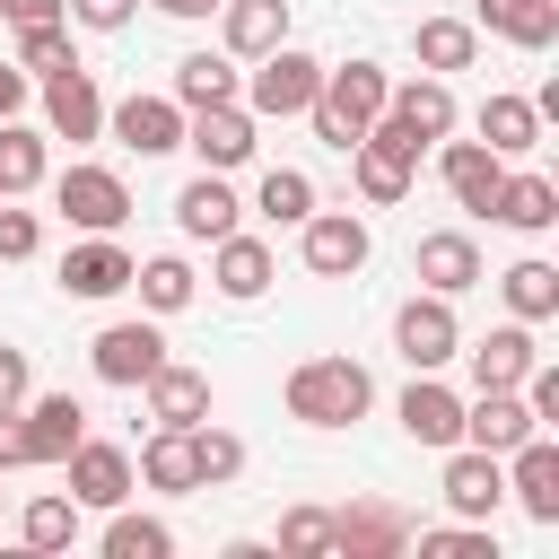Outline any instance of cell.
I'll list each match as a JSON object with an SVG mask.
<instances>
[{"label": "cell", "mask_w": 559, "mask_h": 559, "mask_svg": "<svg viewBox=\"0 0 559 559\" xmlns=\"http://www.w3.org/2000/svg\"><path fill=\"white\" fill-rule=\"evenodd\" d=\"M236 87H245V79H236V61H227V52H183V61H175V105H183V114L227 105Z\"/></svg>", "instance_id": "d6a6232c"}, {"label": "cell", "mask_w": 559, "mask_h": 559, "mask_svg": "<svg viewBox=\"0 0 559 559\" xmlns=\"http://www.w3.org/2000/svg\"><path fill=\"white\" fill-rule=\"evenodd\" d=\"M411 542V515L402 507H384V498H367V507H341L332 515V550L341 559H393Z\"/></svg>", "instance_id": "5bb4252c"}, {"label": "cell", "mask_w": 559, "mask_h": 559, "mask_svg": "<svg viewBox=\"0 0 559 559\" xmlns=\"http://www.w3.org/2000/svg\"><path fill=\"white\" fill-rule=\"evenodd\" d=\"M183 148L210 166V175H236L245 157H253V114L227 96V105H201V114H183Z\"/></svg>", "instance_id": "9c48e42d"}, {"label": "cell", "mask_w": 559, "mask_h": 559, "mask_svg": "<svg viewBox=\"0 0 559 559\" xmlns=\"http://www.w3.org/2000/svg\"><path fill=\"white\" fill-rule=\"evenodd\" d=\"M445 507L463 515V524H489L498 507H507V463L498 454H480V445H445Z\"/></svg>", "instance_id": "ba28073f"}, {"label": "cell", "mask_w": 559, "mask_h": 559, "mask_svg": "<svg viewBox=\"0 0 559 559\" xmlns=\"http://www.w3.org/2000/svg\"><path fill=\"white\" fill-rule=\"evenodd\" d=\"M17 105H26V70L0 61V122H17Z\"/></svg>", "instance_id": "c3c4849f"}, {"label": "cell", "mask_w": 559, "mask_h": 559, "mask_svg": "<svg viewBox=\"0 0 559 559\" xmlns=\"http://www.w3.org/2000/svg\"><path fill=\"white\" fill-rule=\"evenodd\" d=\"M411 148H393L384 131H358V148H349V183H358V201H376V210H393L402 192H411Z\"/></svg>", "instance_id": "2e32d148"}, {"label": "cell", "mask_w": 559, "mask_h": 559, "mask_svg": "<svg viewBox=\"0 0 559 559\" xmlns=\"http://www.w3.org/2000/svg\"><path fill=\"white\" fill-rule=\"evenodd\" d=\"M35 17H70V9H61V0H17V9H9V26H35Z\"/></svg>", "instance_id": "681fc988"}, {"label": "cell", "mask_w": 559, "mask_h": 559, "mask_svg": "<svg viewBox=\"0 0 559 559\" xmlns=\"http://www.w3.org/2000/svg\"><path fill=\"white\" fill-rule=\"evenodd\" d=\"M35 245H44V227H35V210H9V201H0V262H26Z\"/></svg>", "instance_id": "ee69618b"}, {"label": "cell", "mask_w": 559, "mask_h": 559, "mask_svg": "<svg viewBox=\"0 0 559 559\" xmlns=\"http://www.w3.org/2000/svg\"><path fill=\"white\" fill-rule=\"evenodd\" d=\"M253 210H262L271 227H297V218L314 210V175H306V166H271V175L253 183Z\"/></svg>", "instance_id": "d590c367"}, {"label": "cell", "mask_w": 559, "mask_h": 559, "mask_svg": "<svg viewBox=\"0 0 559 559\" xmlns=\"http://www.w3.org/2000/svg\"><path fill=\"white\" fill-rule=\"evenodd\" d=\"M87 367H96V384H148L157 367H166V332L140 314V323H105L96 341H87Z\"/></svg>", "instance_id": "52a82bcc"}, {"label": "cell", "mask_w": 559, "mask_h": 559, "mask_svg": "<svg viewBox=\"0 0 559 559\" xmlns=\"http://www.w3.org/2000/svg\"><path fill=\"white\" fill-rule=\"evenodd\" d=\"M148 489H166V498H192L201 489V463H192V428H157L148 445H140V463H131Z\"/></svg>", "instance_id": "83f0119b"}, {"label": "cell", "mask_w": 559, "mask_h": 559, "mask_svg": "<svg viewBox=\"0 0 559 559\" xmlns=\"http://www.w3.org/2000/svg\"><path fill=\"white\" fill-rule=\"evenodd\" d=\"M507 463V489H515V507L533 515V524H559V445L533 428L515 454H498Z\"/></svg>", "instance_id": "4fadbf2b"}, {"label": "cell", "mask_w": 559, "mask_h": 559, "mask_svg": "<svg viewBox=\"0 0 559 559\" xmlns=\"http://www.w3.org/2000/svg\"><path fill=\"white\" fill-rule=\"evenodd\" d=\"M236 210H245V201H236V192H227V175H210V166L175 192V227H183L192 245H218V236L236 227Z\"/></svg>", "instance_id": "7402d4cb"}, {"label": "cell", "mask_w": 559, "mask_h": 559, "mask_svg": "<svg viewBox=\"0 0 559 559\" xmlns=\"http://www.w3.org/2000/svg\"><path fill=\"white\" fill-rule=\"evenodd\" d=\"M26 463V428H17V411H0V472H17Z\"/></svg>", "instance_id": "7dc6e473"}, {"label": "cell", "mask_w": 559, "mask_h": 559, "mask_svg": "<svg viewBox=\"0 0 559 559\" xmlns=\"http://www.w3.org/2000/svg\"><path fill=\"white\" fill-rule=\"evenodd\" d=\"M35 183H44V140L17 131V122H0V201H17Z\"/></svg>", "instance_id": "f35d334b"}, {"label": "cell", "mask_w": 559, "mask_h": 559, "mask_svg": "<svg viewBox=\"0 0 559 559\" xmlns=\"http://www.w3.org/2000/svg\"><path fill=\"white\" fill-rule=\"evenodd\" d=\"M489 218H498V227L542 236V227H559V183H550V175H507V183H498V201H489Z\"/></svg>", "instance_id": "f546056e"}, {"label": "cell", "mask_w": 559, "mask_h": 559, "mask_svg": "<svg viewBox=\"0 0 559 559\" xmlns=\"http://www.w3.org/2000/svg\"><path fill=\"white\" fill-rule=\"evenodd\" d=\"M367 402H376V376L358 358H306L288 376V419H306V428H349V419H367Z\"/></svg>", "instance_id": "7a4b0ae2"}, {"label": "cell", "mask_w": 559, "mask_h": 559, "mask_svg": "<svg viewBox=\"0 0 559 559\" xmlns=\"http://www.w3.org/2000/svg\"><path fill=\"white\" fill-rule=\"evenodd\" d=\"M454 358H472V384H524L533 376V323H498L489 341H472V349H454Z\"/></svg>", "instance_id": "484cf974"}, {"label": "cell", "mask_w": 559, "mask_h": 559, "mask_svg": "<svg viewBox=\"0 0 559 559\" xmlns=\"http://www.w3.org/2000/svg\"><path fill=\"white\" fill-rule=\"evenodd\" d=\"M9 9H17V0H0V26H9Z\"/></svg>", "instance_id": "816d5d0a"}, {"label": "cell", "mask_w": 559, "mask_h": 559, "mask_svg": "<svg viewBox=\"0 0 559 559\" xmlns=\"http://www.w3.org/2000/svg\"><path fill=\"white\" fill-rule=\"evenodd\" d=\"M61 61H79L61 17H35V26H17V70H61Z\"/></svg>", "instance_id": "60d3db41"}, {"label": "cell", "mask_w": 559, "mask_h": 559, "mask_svg": "<svg viewBox=\"0 0 559 559\" xmlns=\"http://www.w3.org/2000/svg\"><path fill=\"white\" fill-rule=\"evenodd\" d=\"M533 428H542V419L524 411V393H515V384H480V402H463V437H454V445H480V454H515Z\"/></svg>", "instance_id": "30bf717a"}, {"label": "cell", "mask_w": 559, "mask_h": 559, "mask_svg": "<svg viewBox=\"0 0 559 559\" xmlns=\"http://www.w3.org/2000/svg\"><path fill=\"white\" fill-rule=\"evenodd\" d=\"M498 288H507L515 323H550V314H559V271H550L542 253H524V262H515V271H507Z\"/></svg>", "instance_id": "e575fe53"}, {"label": "cell", "mask_w": 559, "mask_h": 559, "mask_svg": "<svg viewBox=\"0 0 559 559\" xmlns=\"http://www.w3.org/2000/svg\"><path fill=\"white\" fill-rule=\"evenodd\" d=\"M26 393H35V367H26V349H9V341H0V411H17Z\"/></svg>", "instance_id": "f6af8a7d"}, {"label": "cell", "mask_w": 559, "mask_h": 559, "mask_svg": "<svg viewBox=\"0 0 559 559\" xmlns=\"http://www.w3.org/2000/svg\"><path fill=\"white\" fill-rule=\"evenodd\" d=\"M210 280H218V297L253 306V297L271 288V245H262V236H245V227H227V236H218V262H210Z\"/></svg>", "instance_id": "d4e9b609"}, {"label": "cell", "mask_w": 559, "mask_h": 559, "mask_svg": "<svg viewBox=\"0 0 559 559\" xmlns=\"http://www.w3.org/2000/svg\"><path fill=\"white\" fill-rule=\"evenodd\" d=\"M44 122H52V140H96L105 131V96H96V79L79 61L44 70Z\"/></svg>", "instance_id": "7c38bea8"}, {"label": "cell", "mask_w": 559, "mask_h": 559, "mask_svg": "<svg viewBox=\"0 0 559 559\" xmlns=\"http://www.w3.org/2000/svg\"><path fill=\"white\" fill-rule=\"evenodd\" d=\"M280 550H288V559H323V550H332V515H323V507H288V515H280Z\"/></svg>", "instance_id": "b9f144b4"}, {"label": "cell", "mask_w": 559, "mask_h": 559, "mask_svg": "<svg viewBox=\"0 0 559 559\" xmlns=\"http://www.w3.org/2000/svg\"><path fill=\"white\" fill-rule=\"evenodd\" d=\"M175 550V524H157V515H122L114 507V524H105V559H166Z\"/></svg>", "instance_id": "74e56055"}, {"label": "cell", "mask_w": 559, "mask_h": 559, "mask_svg": "<svg viewBox=\"0 0 559 559\" xmlns=\"http://www.w3.org/2000/svg\"><path fill=\"white\" fill-rule=\"evenodd\" d=\"M384 114H393V122H402V131H411V140L428 148V140H445V131H454V87H445V79L428 70V79L393 87V96H384Z\"/></svg>", "instance_id": "cb8c5ba5"}, {"label": "cell", "mask_w": 559, "mask_h": 559, "mask_svg": "<svg viewBox=\"0 0 559 559\" xmlns=\"http://www.w3.org/2000/svg\"><path fill=\"white\" fill-rule=\"evenodd\" d=\"M61 472H70V498H79V507H105V515H114V507L131 498V480H140L131 454L105 445V437H79V445L61 454Z\"/></svg>", "instance_id": "8fae6325"}, {"label": "cell", "mask_w": 559, "mask_h": 559, "mask_svg": "<svg viewBox=\"0 0 559 559\" xmlns=\"http://www.w3.org/2000/svg\"><path fill=\"white\" fill-rule=\"evenodd\" d=\"M297 227H306V271H314V280H349V271H367V253H376V236H367L358 210H306Z\"/></svg>", "instance_id": "8992f818"}, {"label": "cell", "mask_w": 559, "mask_h": 559, "mask_svg": "<svg viewBox=\"0 0 559 559\" xmlns=\"http://www.w3.org/2000/svg\"><path fill=\"white\" fill-rule=\"evenodd\" d=\"M17 542H26V550H70V542H79V498H35V507L17 515Z\"/></svg>", "instance_id": "8d00e7d4"}, {"label": "cell", "mask_w": 559, "mask_h": 559, "mask_svg": "<svg viewBox=\"0 0 559 559\" xmlns=\"http://www.w3.org/2000/svg\"><path fill=\"white\" fill-rule=\"evenodd\" d=\"M480 148H498V157H524V148H542V114H533V96H489L480 105Z\"/></svg>", "instance_id": "4dcf8cb0"}, {"label": "cell", "mask_w": 559, "mask_h": 559, "mask_svg": "<svg viewBox=\"0 0 559 559\" xmlns=\"http://www.w3.org/2000/svg\"><path fill=\"white\" fill-rule=\"evenodd\" d=\"M105 122H114V140H122V148H140V157L183 148V105H175V96H122Z\"/></svg>", "instance_id": "9a60e30c"}, {"label": "cell", "mask_w": 559, "mask_h": 559, "mask_svg": "<svg viewBox=\"0 0 559 559\" xmlns=\"http://www.w3.org/2000/svg\"><path fill=\"white\" fill-rule=\"evenodd\" d=\"M445 192L472 210V218H489V201H498V183H507V157L498 148H480V140H445Z\"/></svg>", "instance_id": "ac0fdd59"}, {"label": "cell", "mask_w": 559, "mask_h": 559, "mask_svg": "<svg viewBox=\"0 0 559 559\" xmlns=\"http://www.w3.org/2000/svg\"><path fill=\"white\" fill-rule=\"evenodd\" d=\"M148 419H157V428H201V419H210V376L166 358V367L148 376Z\"/></svg>", "instance_id": "4316f807"}, {"label": "cell", "mask_w": 559, "mask_h": 559, "mask_svg": "<svg viewBox=\"0 0 559 559\" xmlns=\"http://www.w3.org/2000/svg\"><path fill=\"white\" fill-rule=\"evenodd\" d=\"M192 463H201V489H227L236 472H245V437H227V428H192Z\"/></svg>", "instance_id": "ab89813d"}, {"label": "cell", "mask_w": 559, "mask_h": 559, "mask_svg": "<svg viewBox=\"0 0 559 559\" xmlns=\"http://www.w3.org/2000/svg\"><path fill=\"white\" fill-rule=\"evenodd\" d=\"M402 437H411V445H454V437H463V393L437 384V376H411V393H402Z\"/></svg>", "instance_id": "ffe728a7"}, {"label": "cell", "mask_w": 559, "mask_h": 559, "mask_svg": "<svg viewBox=\"0 0 559 559\" xmlns=\"http://www.w3.org/2000/svg\"><path fill=\"white\" fill-rule=\"evenodd\" d=\"M419 550L428 559H498L489 524H437V533H419Z\"/></svg>", "instance_id": "7bdbcfd3"}, {"label": "cell", "mask_w": 559, "mask_h": 559, "mask_svg": "<svg viewBox=\"0 0 559 559\" xmlns=\"http://www.w3.org/2000/svg\"><path fill=\"white\" fill-rule=\"evenodd\" d=\"M411 271H419V288H437V297H463V288L480 280V245H472L463 227H437V236H419Z\"/></svg>", "instance_id": "d6986e66"}, {"label": "cell", "mask_w": 559, "mask_h": 559, "mask_svg": "<svg viewBox=\"0 0 559 559\" xmlns=\"http://www.w3.org/2000/svg\"><path fill=\"white\" fill-rule=\"evenodd\" d=\"M61 288H70V297H122V288H131V253H122L114 236H87V245L61 253Z\"/></svg>", "instance_id": "603a6c76"}, {"label": "cell", "mask_w": 559, "mask_h": 559, "mask_svg": "<svg viewBox=\"0 0 559 559\" xmlns=\"http://www.w3.org/2000/svg\"><path fill=\"white\" fill-rule=\"evenodd\" d=\"M472 26H489V35L524 44V52H550L559 44V0H480Z\"/></svg>", "instance_id": "f1b7e54d"}, {"label": "cell", "mask_w": 559, "mask_h": 559, "mask_svg": "<svg viewBox=\"0 0 559 559\" xmlns=\"http://www.w3.org/2000/svg\"><path fill=\"white\" fill-rule=\"evenodd\" d=\"M0 515H9V489H0Z\"/></svg>", "instance_id": "f5cc1de1"}, {"label": "cell", "mask_w": 559, "mask_h": 559, "mask_svg": "<svg viewBox=\"0 0 559 559\" xmlns=\"http://www.w3.org/2000/svg\"><path fill=\"white\" fill-rule=\"evenodd\" d=\"M52 210L70 227H87V236H114L131 218V192H122L114 166H70V175H52Z\"/></svg>", "instance_id": "5b68a950"}, {"label": "cell", "mask_w": 559, "mask_h": 559, "mask_svg": "<svg viewBox=\"0 0 559 559\" xmlns=\"http://www.w3.org/2000/svg\"><path fill=\"white\" fill-rule=\"evenodd\" d=\"M17 428H26V463H52L61 472V454L87 437V411H79V393H35Z\"/></svg>", "instance_id": "e0dca14e"}, {"label": "cell", "mask_w": 559, "mask_h": 559, "mask_svg": "<svg viewBox=\"0 0 559 559\" xmlns=\"http://www.w3.org/2000/svg\"><path fill=\"white\" fill-rule=\"evenodd\" d=\"M131 288H140V306H148V314H183V306L201 297L192 262H175V253H157V262H131Z\"/></svg>", "instance_id": "836d02e7"}, {"label": "cell", "mask_w": 559, "mask_h": 559, "mask_svg": "<svg viewBox=\"0 0 559 559\" xmlns=\"http://www.w3.org/2000/svg\"><path fill=\"white\" fill-rule=\"evenodd\" d=\"M411 52H419V70H472L480 61V26H463V17H419V35H411Z\"/></svg>", "instance_id": "1f68e13d"}, {"label": "cell", "mask_w": 559, "mask_h": 559, "mask_svg": "<svg viewBox=\"0 0 559 559\" xmlns=\"http://www.w3.org/2000/svg\"><path fill=\"white\" fill-rule=\"evenodd\" d=\"M218 35L227 61H262L271 44H288V0H218Z\"/></svg>", "instance_id": "44dd1931"}, {"label": "cell", "mask_w": 559, "mask_h": 559, "mask_svg": "<svg viewBox=\"0 0 559 559\" xmlns=\"http://www.w3.org/2000/svg\"><path fill=\"white\" fill-rule=\"evenodd\" d=\"M157 9H166V17H183V26H192V17H218V0H157Z\"/></svg>", "instance_id": "f907efd6"}, {"label": "cell", "mask_w": 559, "mask_h": 559, "mask_svg": "<svg viewBox=\"0 0 559 559\" xmlns=\"http://www.w3.org/2000/svg\"><path fill=\"white\" fill-rule=\"evenodd\" d=\"M393 349L411 358V376H437L454 349H463V323H454V297H437V288H419L402 314H393Z\"/></svg>", "instance_id": "277c9868"}, {"label": "cell", "mask_w": 559, "mask_h": 559, "mask_svg": "<svg viewBox=\"0 0 559 559\" xmlns=\"http://www.w3.org/2000/svg\"><path fill=\"white\" fill-rule=\"evenodd\" d=\"M61 9H70L79 26H96V35H114V26H131V9H140V0H61Z\"/></svg>", "instance_id": "bcb514c9"}, {"label": "cell", "mask_w": 559, "mask_h": 559, "mask_svg": "<svg viewBox=\"0 0 559 559\" xmlns=\"http://www.w3.org/2000/svg\"><path fill=\"white\" fill-rule=\"evenodd\" d=\"M384 96H393V79H384L376 61H341V70H323V87H314V105H306V114H314V140L349 157L358 131L384 114Z\"/></svg>", "instance_id": "6da1fadb"}, {"label": "cell", "mask_w": 559, "mask_h": 559, "mask_svg": "<svg viewBox=\"0 0 559 559\" xmlns=\"http://www.w3.org/2000/svg\"><path fill=\"white\" fill-rule=\"evenodd\" d=\"M314 87H323V61H314V52H297V44H271L236 96H245V114H253V122H288V114H306V105H314Z\"/></svg>", "instance_id": "3957f363"}]
</instances>
